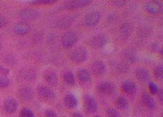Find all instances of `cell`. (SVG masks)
<instances>
[{
	"mask_svg": "<svg viewBox=\"0 0 163 117\" xmlns=\"http://www.w3.org/2000/svg\"><path fill=\"white\" fill-rule=\"evenodd\" d=\"M145 9L148 13L156 16L163 12V4L159 1H150L146 4Z\"/></svg>",
	"mask_w": 163,
	"mask_h": 117,
	"instance_id": "1",
	"label": "cell"
},
{
	"mask_svg": "<svg viewBox=\"0 0 163 117\" xmlns=\"http://www.w3.org/2000/svg\"><path fill=\"white\" fill-rule=\"evenodd\" d=\"M77 41V36L74 32L68 31L63 35L61 38V45L65 48H70Z\"/></svg>",
	"mask_w": 163,
	"mask_h": 117,
	"instance_id": "2",
	"label": "cell"
},
{
	"mask_svg": "<svg viewBox=\"0 0 163 117\" xmlns=\"http://www.w3.org/2000/svg\"><path fill=\"white\" fill-rule=\"evenodd\" d=\"M91 3V0H71V1L66 2L61 7V8L65 9V10H75V9L86 7V6L89 5Z\"/></svg>",
	"mask_w": 163,
	"mask_h": 117,
	"instance_id": "3",
	"label": "cell"
},
{
	"mask_svg": "<svg viewBox=\"0 0 163 117\" xmlns=\"http://www.w3.org/2000/svg\"><path fill=\"white\" fill-rule=\"evenodd\" d=\"M37 94L41 98L45 100H53L56 98L54 91L45 85H39L37 88Z\"/></svg>",
	"mask_w": 163,
	"mask_h": 117,
	"instance_id": "4",
	"label": "cell"
},
{
	"mask_svg": "<svg viewBox=\"0 0 163 117\" xmlns=\"http://www.w3.org/2000/svg\"><path fill=\"white\" fill-rule=\"evenodd\" d=\"M87 58V52L84 48L79 47L73 50L71 53V58L76 63H83Z\"/></svg>",
	"mask_w": 163,
	"mask_h": 117,
	"instance_id": "5",
	"label": "cell"
},
{
	"mask_svg": "<svg viewBox=\"0 0 163 117\" xmlns=\"http://www.w3.org/2000/svg\"><path fill=\"white\" fill-rule=\"evenodd\" d=\"M101 19V14L98 11H93L87 13L84 18V23L87 26L93 27L97 25Z\"/></svg>",
	"mask_w": 163,
	"mask_h": 117,
	"instance_id": "6",
	"label": "cell"
},
{
	"mask_svg": "<svg viewBox=\"0 0 163 117\" xmlns=\"http://www.w3.org/2000/svg\"><path fill=\"white\" fill-rule=\"evenodd\" d=\"M84 106H85L86 111L90 113L96 112L98 109V104L96 99L89 94H86L84 96Z\"/></svg>",
	"mask_w": 163,
	"mask_h": 117,
	"instance_id": "7",
	"label": "cell"
},
{
	"mask_svg": "<svg viewBox=\"0 0 163 117\" xmlns=\"http://www.w3.org/2000/svg\"><path fill=\"white\" fill-rule=\"evenodd\" d=\"M19 15L25 21L34 20L38 16V11L32 8H24L19 12Z\"/></svg>",
	"mask_w": 163,
	"mask_h": 117,
	"instance_id": "8",
	"label": "cell"
},
{
	"mask_svg": "<svg viewBox=\"0 0 163 117\" xmlns=\"http://www.w3.org/2000/svg\"><path fill=\"white\" fill-rule=\"evenodd\" d=\"M17 94L21 100H25V101H29V100H32L34 94L31 87L22 86L19 88L17 92Z\"/></svg>",
	"mask_w": 163,
	"mask_h": 117,
	"instance_id": "9",
	"label": "cell"
},
{
	"mask_svg": "<svg viewBox=\"0 0 163 117\" xmlns=\"http://www.w3.org/2000/svg\"><path fill=\"white\" fill-rule=\"evenodd\" d=\"M141 100L143 105L149 110H154L156 109V101L155 98L148 93H143L141 96Z\"/></svg>",
	"mask_w": 163,
	"mask_h": 117,
	"instance_id": "10",
	"label": "cell"
},
{
	"mask_svg": "<svg viewBox=\"0 0 163 117\" xmlns=\"http://www.w3.org/2000/svg\"><path fill=\"white\" fill-rule=\"evenodd\" d=\"M107 42H108V39L106 36L104 34H97L91 39L90 43L95 48H101L106 45Z\"/></svg>",
	"mask_w": 163,
	"mask_h": 117,
	"instance_id": "11",
	"label": "cell"
},
{
	"mask_svg": "<svg viewBox=\"0 0 163 117\" xmlns=\"http://www.w3.org/2000/svg\"><path fill=\"white\" fill-rule=\"evenodd\" d=\"M97 91L101 94L111 95L115 90V86L109 82H103L97 85Z\"/></svg>",
	"mask_w": 163,
	"mask_h": 117,
	"instance_id": "12",
	"label": "cell"
},
{
	"mask_svg": "<svg viewBox=\"0 0 163 117\" xmlns=\"http://www.w3.org/2000/svg\"><path fill=\"white\" fill-rule=\"evenodd\" d=\"M135 76H136V79L142 83H146L150 82V72L144 67H139L135 71Z\"/></svg>",
	"mask_w": 163,
	"mask_h": 117,
	"instance_id": "13",
	"label": "cell"
},
{
	"mask_svg": "<svg viewBox=\"0 0 163 117\" xmlns=\"http://www.w3.org/2000/svg\"><path fill=\"white\" fill-rule=\"evenodd\" d=\"M31 31V26L26 22H19L14 26V32L18 35H26Z\"/></svg>",
	"mask_w": 163,
	"mask_h": 117,
	"instance_id": "14",
	"label": "cell"
},
{
	"mask_svg": "<svg viewBox=\"0 0 163 117\" xmlns=\"http://www.w3.org/2000/svg\"><path fill=\"white\" fill-rule=\"evenodd\" d=\"M19 75L22 79H25L27 81H32L34 80L37 77V74H36L35 70L32 68H22L19 72Z\"/></svg>",
	"mask_w": 163,
	"mask_h": 117,
	"instance_id": "15",
	"label": "cell"
},
{
	"mask_svg": "<svg viewBox=\"0 0 163 117\" xmlns=\"http://www.w3.org/2000/svg\"><path fill=\"white\" fill-rule=\"evenodd\" d=\"M91 70L95 75H101L106 71V66L102 61H95L91 65Z\"/></svg>",
	"mask_w": 163,
	"mask_h": 117,
	"instance_id": "16",
	"label": "cell"
},
{
	"mask_svg": "<svg viewBox=\"0 0 163 117\" xmlns=\"http://www.w3.org/2000/svg\"><path fill=\"white\" fill-rule=\"evenodd\" d=\"M122 89L126 94L133 95V94H135L136 93L137 85L133 81H125V82H123V85H122Z\"/></svg>",
	"mask_w": 163,
	"mask_h": 117,
	"instance_id": "17",
	"label": "cell"
},
{
	"mask_svg": "<svg viewBox=\"0 0 163 117\" xmlns=\"http://www.w3.org/2000/svg\"><path fill=\"white\" fill-rule=\"evenodd\" d=\"M44 78L50 85H56L57 84V82H58V79H57L56 72L53 70H49V69L45 71Z\"/></svg>",
	"mask_w": 163,
	"mask_h": 117,
	"instance_id": "18",
	"label": "cell"
},
{
	"mask_svg": "<svg viewBox=\"0 0 163 117\" xmlns=\"http://www.w3.org/2000/svg\"><path fill=\"white\" fill-rule=\"evenodd\" d=\"M120 35L123 38L126 39L131 35L133 32V25H131L129 22H126V23H123V25L120 26Z\"/></svg>",
	"mask_w": 163,
	"mask_h": 117,
	"instance_id": "19",
	"label": "cell"
},
{
	"mask_svg": "<svg viewBox=\"0 0 163 117\" xmlns=\"http://www.w3.org/2000/svg\"><path fill=\"white\" fill-rule=\"evenodd\" d=\"M18 108V103L14 99H7L3 104V109L7 113H13Z\"/></svg>",
	"mask_w": 163,
	"mask_h": 117,
	"instance_id": "20",
	"label": "cell"
},
{
	"mask_svg": "<svg viewBox=\"0 0 163 117\" xmlns=\"http://www.w3.org/2000/svg\"><path fill=\"white\" fill-rule=\"evenodd\" d=\"M123 57H124L125 60L129 63H132V64L138 60V55L133 49H125L123 52Z\"/></svg>",
	"mask_w": 163,
	"mask_h": 117,
	"instance_id": "21",
	"label": "cell"
},
{
	"mask_svg": "<svg viewBox=\"0 0 163 117\" xmlns=\"http://www.w3.org/2000/svg\"><path fill=\"white\" fill-rule=\"evenodd\" d=\"M64 103L65 104L66 107L69 109H73V108L76 107L78 104V100L76 97L72 94H67L64 98Z\"/></svg>",
	"mask_w": 163,
	"mask_h": 117,
	"instance_id": "22",
	"label": "cell"
},
{
	"mask_svg": "<svg viewBox=\"0 0 163 117\" xmlns=\"http://www.w3.org/2000/svg\"><path fill=\"white\" fill-rule=\"evenodd\" d=\"M153 75L155 80L159 82H163V64H159L154 68Z\"/></svg>",
	"mask_w": 163,
	"mask_h": 117,
	"instance_id": "23",
	"label": "cell"
},
{
	"mask_svg": "<svg viewBox=\"0 0 163 117\" xmlns=\"http://www.w3.org/2000/svg\"><path fill=\"white\" fill-rule=\"evenodd\" d=\"M77 77L83 82H88L91 80V74L89 71L85 69H81L77 71Z\"/></svg>",
	"mask_w": 163,
	"mask_h": 117,
	"instance_id": "24",
	"label": "cell"
},
{
	"mask_svg": "<svg viewBox=\"0 0 163 117\" xmlns=\"http://www.w3.org/2000/svg\"><path fill=\"white\" fill-rule=\"evenodd\" d=\"M72 18L70 16H65V17L61 18L57 21V26L61 28H65L69 27L72 24Z\"/></svg>",
	"mask_w": 163,
	"mask_h": 117,
	"instance_id": "25",
	"label": "cell"
},
{
	"mask_svg": "<svg viewBox=\"0 0 163 117\" xmlns=\"http://www.w3.org/2000/svg\"><path fill=\"white\" fill-rule=\"evenodd\" d=\"M63 79H64L65 82L69 85H73L76 83L75 76H74V74L70 71L65 72L64 74V75H63Z\"/></svg>",
	"mask_w": 163,
	"mask_h": 117,
	"instance_id": "26",
	"label": "cell"
},
{
	"mask_svg": "<svg viewBox=\"0 0 163 117\" xmlns=\"http://www.w3.org/2000/svg\"><path fill=\"white\" fill-rule=\"evenodd\" d=\"M116 105L120 109H126L128 108V102L125 97H120L116 100Z\"/></svg>",
	"mask_w": 163,
	"mask_h": 117,
	"instance_id": "27",
	"label": "cell"
},
{
	"mask_svg": "<svg viewBox=\"0 0 163 117\" xmlns=\"http://www.w3.org/2000/svg\"><path fill=\"white\" fill-rule=\"evenodd\" d=\"M148 88H149V91L151 94L153 95H157L158 90H159V88L157 85V84H155L154 82H148Z\"/></svg>",
	"mask_w": 163,
	"mask_h": 117,
	"instance_id": "28",
	"label": "cell"
},
{
	"mask_svg": "<svg viewBox=\"0 0 163 117\" xmlns=\"http://www.w3.org/2000/svg\"><path fill=\"white\" fill-rule=\"evenodd\" d=\"M150 28L148 26H143L139 28L138 34L142 37H146L150 34Z\"/></svg>",
	"mask_w": 163,
	"mask_h": 117,
	"instance_id": "29",
	"label": "cell"
},
{
	"mask_svg": "<svg viewBox=\"0 0 163 117\" xmlns=\"http://www.w3.org/2000/svg\"><path fill=\"white\" fill-rule=\"evenodd\" d=\"M106 113L108 117H121L119 111L117 109H114V108H108L106 111Z\"/></svg>",
	"mask_w": 163,
	"mask_h": 117,
	"instance_id": "30",
	"label": "cell"
},
{
	"mask_svg": "<svg viewBox=\"0 0 163 117\" xmlns=\"http://www.w3.org/2000/svg\"><path fill=\"white\" fill-rule=\"evenodd\" d=\"M57 1L55 0H35V1H31V3L36 4V5H52V4L55 3Z\"/></svg>",
	"mask_w": 163,
	"mask_h": 117,
	"instance_id": "31",
	"label": "cell"
},
{
	"mask_svg": "<svg viewBox=\"0 0 163 117\" xmlns=\"http://www.w3.org/2000/svg\"><path fill=\"white\" fill-rule=\"evenodd\" d=\"M19 117H34V115L31 109H23L21 110Z\"/></svg>",
	"mask_w": 163,
	"mask_h": 117,
	"instance_id": "32",
	"label": "cell"
},
{
	"mask_svg": "<svg viewBox=\"0 0 163 117\" xmlns=\"http://www.w3.org/2000/svg\"><path fill=\"white\" fill-rule=\"evenodd\" d=\"M10 85V80L5 76L0 75V87L1 88H6Z\"/></svg>",
	"mask_w": 163,
	"mask_h": 117,
	"instance_id": "33",
	"label": "cell"
},
{
	"mask_svg": "<svg viewBox=\"0 0 163 117\" xmlns=\"http://www.w3.org/2000/svg\"><path fill=\"white\" fill-rule=\"evenodd\" d=\"M45 115H46V117H57V113L53 110H51V109L46 110V112H45Z\"/></svg>",
	"mask_w": 163,
	"mask_h": 117,
	"instance_id": "34",
	"label": "cell"
},
{
	"mask_svg": "<svg viewBox=\"0 0 163 117\" xmlns=\"http://www.w3.org/2000/svg\"><path fill=\"white\" fill-rule=\"evenodd\" d=\"M7 20L5 17L0 15V28H3L7 25Z\"/></svg>",
	"mask_w": 163,
	"mask_h": 117,
	"instance_id": "35",
	"label": "cell"
},
{
	"mask_svg": "<svg viewBox=\"0 0 163 117\" xmlns=\"http://www.w3.org/2000/svg\"><path fill=\"white\" fill-rule=\"evenodd\" d=\"M157 95H158V99L159 100V102L163 104V88L159 89Z\"/></svg>",
	"mask_w": 163,
	"mask_h": 117,
	"instance_id": "36",
	"label": "cell"
},
{
	"mask_svg": "<svg viewBox=\"0 0 163 117\" xmlns=\"http://www.w3.org/2000/svg\"><path fill=\"white\" fill-rule=\"evenodd\" d=\"M113 3L115 6H117V7H123V6H124L126 3V1H124V0H117V1H114Z\"/></svg>",
	"mask_w": 163,
	"mask_h": 117,
	"instance_id": "37",
	"label": "cell"
},
{
	"mask_svg": "<svg viewBox=\"0 0 163 117\" xmlns=\"http://www.w3.org/2000/svg\"><path fill=\"white\" fill-rule=\"evenodd\" d=\"M0 73L3 74H9V70L7 69L6 67H3V66L0 65Z\"/></svg>",
	"mask_w": 163,
	"mask_h": 117,
	"instance_id": "38",
	"label": "cell"
},
{
	"mask_svg": "<svg viewBox=\"0 0 163 117\" xmlns=\"http://www.w3.org/2000/svg\"><path fill=\"white\" fill-rule=\"evenodd\" d=\"M72 117H83V115L80 112H74Z\"/></svg>",
	"mask_w": 163,
	"mask_h": 117,
	"instance_id": "39",
	"label": "cell"
},
{
	"mask_svg": "<svg viewBox=\"0 0 163 117\" xmlns=\"http://www.w3.org/2000/svg\"><path fill=\"white\" fill-rule=\"evenodd\" d=\"M158 52H159V55L160 56H161V58H163V46L162 47H161V48H160V50L158 51Z\"/></svg>",
	"mask_w": 163,
	"mask_h": 117,
	"instance_id": "40",
	"label": "cell"
},
{
	"mask_svg": "<svg viewBox=\"0 0 163 117\" xmlns=\"http://www.w3.org/2000/svg\"><path fill=\"white\" fill-rule=\"evenodd\" d=\"M1 48H2V43H1V42H0V49H1Z\"/></svg>",
	"mask_w": 163,
	"mask_h": 117,
	"instance_id": "41",
	"label": "cell"
},
{
	"mask_svg": "<svg viewBox=\"0 0 163 117\" xmlns=\"http://www.w3.org/2000/svg\"><path fill=\"white\" fill-rule=\"evenodd\" d=\"M161 117H163V112H162V113L161 114Z\"/></svg>",
	"mask_w": 163,
	"mask_h": 117,
	"instance_id": "42",
	"label": "cell"
},
{
	"mask_svg": "<svg viewBox=\"0 0 163 117\" xmlns=\"http://www.w3.org/2000/svg\"><path fill=\"white\" fill-rule=\"evenodd\" d=\"M94 117H100V116H99V115H96V116H94Z\"/></svg>",
	"mask_w": 163,
	"mask_h": 117,
	"instance_id": "43",
	"label": "cell"
},
{
	"mask_svg": "<svg viewBox=\"0 0 163 117\" xmlns=\"http://www.w3.org/2000/svg\"><path fill=\"white\" fill-rule=\"evenodd\" d=\"M64 117H65V116H64Z\"/></svg>",
	"mask_w": 163,
	"mask_h": 117,
	"instance_id": "44",
	"label": "cell"
}]
</instances>
